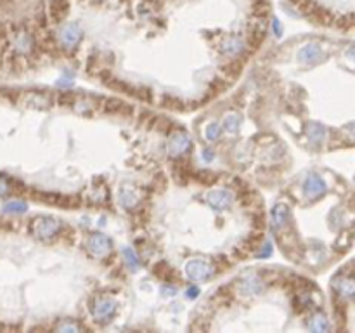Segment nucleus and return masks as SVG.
Returning <instances> with one entry per match:
<instances>
[{
    "mask_svg": "<svg viewBox=\"0 0 355 333\" xmlns=\"http://www.w3.org/2000/svg\"><path fill=\"white\" fill-rule=\"evenodd\" d=\"M59 229H61V222L52 217H37L31 222V233L40 239L52 238L59 233Z\"/></svg>",
    "mask_w": 355,
    "mask_h": 333,
    "instance_id": "nucleus-1",
    "label": "nucleus"
},
{
    "mask_svg": "<svg viewBox=\"0 0 355 333\" xmlns=\"http://www.w3.org/2000/svg\"><path fill=\"white\" fill-rule=\"evenodd\" d=\"M185 273L191 280L201 281V280H210L213 275V265L205 259H191L185 264Z\"/></svg>",
    "mask_w": 355,
    "mask_h": 333,
    "instance_id": "nucleus-2",
    "label": "nucleus"
},
{
    "mask_svg": "<svg viewBox=\"0 0 355 333\" xmlns=\"http://www.w3.org/2000/svg\"><path fill=\"white\" fill-rule=\"evenodd\" d=\"M191 147H192L191 137L184 132H179V134H173L170 137V142H168L167 149L172 157H179V155H182V153H187Z\"/></svg>",
    "mask_w": 355,
    "mask_h": 333,
    "instance_id": "nucleus-3",
    "label": "nucleus"
},
{
    "mask_svg": "<svg viewBox=\"0 0 355 333\" xmlns=\"http://www.w3.org/2000/svg\"><path fill=\"white\" fill-rule=\"evenodd\" d=\"M262 290H264V285H262L260 278H256L255 275L243 276L238 283V292L244 297H253V295L260 293Z\"/></svg>",
    "mask_w": 355,
    "mask_h": 333,
    "instance_id": "nucleus-4",
    "label": "nucleus"
},
{
    "mask_svg": "<svg viewBox=\"0 0 355 333\" xmlns=\"http://www.w3.org/2000/svg\"><path fill=\"white\" fill-rule=\"evenodd\" d=\"M206 201L211 208L215 210H225L229 208L232 203V193L229 189H217V191H211L208 196H206Z\"/></svg>",
    "mask_w": 355,
    "mask_h": 333,
    "instance_id": "nucleus-5",
    "label": "nucleus"
},
{
    "mask_svg": "<svg viewBox=\"0 0 355 333\" xmlns=\"http://www.w3.org/2000/svg\"><path fill=\"white\" fill-rule=\"evenodd\" d=\"M87 248L90 250V254L94 257H104V255L109 254V250H111V241L103 234H94L88 238Z\"/></svg>",
    "mask_w": 355,
    "mask_h": 333,
    "instance_id": "nucleus-6",
    "label": "nucleus"
},
{
    "mask_svg": "<svg viewBox=\"0 0 355 333\" xmlns=\"http://www.w3.org/2000/svg\"><path fill=\"white\" fill-rule=\"evenodd\" d=\"M303 191H305L307 198L314 200V198H319V196L324 195V191H326V184H324V180L320 179L317 174H310L307 177L305 184H303Z\"/></svg>",
    "mask_w": 355,
    "mask_h": 333,
    "instance_id": "nucleus-7",
    "label": "nucleus"
},
{
    "mask_svg": "<svg viewBox=\"0 0 355 333\" xmlns=\"http://www.w3.org/2000/svg\"><path fill=\"white\" fill-rule=\"evenodd\" d=\"M80 37H82V32H80V28L77 24H66V26H62L61 32H59V42H61L66 49H73L80 42Z\"/></svg>",
    "mask_w": 355,
    "mask_h": 333,
    "instance_id": "nucleus-8",
    "label": "nucleus"
},
{
    "mask_svg": "<svg viewBox=\"0 0 355 333\" xmlns=\"http://www.w3.org/2000/svg\"><path fill=\"white\" fill-rule=\"evenodd\" d=\"M298 59L305 65H315V63H320L324 59V52L317 44H308L300 49Z\"/></svg>",
    "mask_w": 355,
    "mask_h": 333,
    "instance_id": "nucleus-9",
    "label": "nucleus"
},
{
    "mask_svg": "<svg viewBox=\"0 0 355 333\" xmlns=\"http://www.w3.org/2000/svg\"><path fill=\"white\" fill-rule=\"evenodd\" d=\"M335 292L343 298H353L355 297V280L353 278H338L333 281Z\"/></svg>",
    "mask_w": 355,
    "mask_h": 333,
    "instance_id": "nucleus-10",
    "label": "nucleus"
},
{
    "mask_svg": "<svg viewBox=\"0 0 355 333\" xmlns=\"http://www.w3.org/2000/svg\"><path fill=\"white\" fill-rule=\"evenodd\" d=\"M23 103L26 106L39 108V109H47L49 106H52V99L45 94H40V92H28V94H24Z\"/></svg>",
    "mask_w": 355,
    "mask_h": 333,
    "instance_id": "nucleus-11",
    "label": "nucleus"
},
{
    "mask_svg": "<svg viewBox=\"0 0 355 333\" xmlns=\"http://www.w3.org/2000/svg\"><path fill=\"white\" fill-rule=\"evenodd\" d=\"M116 311V306L113 300H108V298H103V300L95 302L94 309H92V313H94V316L99 321H106L108 318H111L113 314H115Z\"/></svg>",
    "mask_w": 355,
    "mask_h": 333,
    "instance_id": "nucleus-12",
    "label": "nucleus"
},
{
    "mask_svg": "<svg viewBox=\"0 0 355 333\" xmlns=\"http://www.w3.org/2000/svg\"><path fill=\"white\" fill-rule=\"evenodd\" d=\"M288 217H289V210L286 205L279 203L272 208V227L276 231L282 229L286 224H288Z\"/></svg>",
    "mask_w": 355,
    "mask_h": 333,
    "instance_id": "nucleus-13",
    "label": "nucleus"
},
{
    "mask_svg": "<svg viewBox=\"0 0 355 333\" xmlns=\"http://www.w3.org/2000/svg\"><path fill=\"white\" fill-rule=\"evenodd\" d=\"M243 47L244 42L239 37H229V39H225L220 44V50L225 56H236V54H239L243 50Z\"/></svg>",
    "mask_w": 355,
    "mask_h": 333,
    "instance_id": "nucleus-14",
    "label": "nucleus"
},
{
    "mask_svg": "<svg viewBox=\"0 0 355 333\" xmlns=\"http://www.w3.org/2000/svg\"><path fill=\"white\" fill-rule=\"evenodd\" d=\"M14 47L18 52L21 54H26L29 49H31V37L28 35V33L21 32L18 33V37L14 39Z\"/></svg>",
    "mask_w": 355,
    "mask_h": 333,
    "instance_id": "nucleus-15",
    "label": "nucleus"
},
{
    "mask_svg": "<svg viewBox=\"0 0 355 333\" xmlns=\"http://www.w3.org/2000/svg\"><path fill=\"white\" fill-rule=\"evenodd\" d=\"M307 136H308L310 141L320 142L324 137H326V129H324L322 125H319V124H312V125H308V127H307Z\"/></svg>",
    "mask_w": 355,
    "mask_h": 333,
    "instance_id": "nucleus-16",
    "label": "nucleus"
},
{
    "mask_svg": "<svg viewBox=\"0 0 355 333\" xmlns=\"http://www.w3.org/2000/svg\"><path fill=\"white\" fill-rule=\"evenodd\" d=\"M123 259L132 271H137V269L141 267V260H139L137 254H135L132 248H123Z\"/></svg>",
    "mask_w": 355,
    "mask_h": 333,
    "instance_id": "nucleus-17",
    "label": "nucleus"
},
{
    "mask_svg": "<svg viewBox=\"0 0 355 333\" xmlns=\"http://www.w3.org/2000/svg\"><path fill=\"white\" fill-rule=\"evenodd\" d=\"M120 200H121V203H123L125 206H134L135 201H137V196H135V189L130 188V186H125L123 189H121Z\"/></svg>",
    "mask_w": 355,
    "mask_h": 333,
    "instance_id": "nucleus-18",
    "label": "nucleus"
},
{
    "mask_svg": "<svg viewBox=\"0 0 355 333\" xmlns=\"http://www.w3.org/2000/svg\"><path fill=\"white\" fill-rule=\"evenodd\" d=\"M308 328H310L312 331H326L328 330V321L324 319V316L317 314L310 319V321H308Z\"/></svg>",
    "mask_w": 355,
    "mask_h": 333,
    "instance_id": "nucleus-19",
    "label": "nucleus"
},
{
    "mask_svg": "<svg viewBox=\"0 0 355 333\" xmlns=\"http://www.w3.org/2000/svg\"><path fill=\"white\" fill-rule=\"evenodd\" d=\"M26 203H23V201H7L6 205H4V212L7 214H24L26 212Z\"/></svg>",
    "mask_w": 355,
    "mask_h": 333,
    "instance_id": "nucleus-20",
    "label": "nucleus"
},
{
    "mask_svg": "<svg viewBox=\"0 0 355 333\" xmlns=\"http://www.w3.org/2000/svg\"><path fill=\"white\" fill-rule=\"evenodd\" d=\"M239 124H241V116L236 115V113L227 115L225 120H223V127H225V130H229V132H238Z\"/></svg>",
    "mask_w": 355,
    "mask_h": 333,
    "instance_id": "nucleus-21",
    "label": "nucleus"
},
{
    "mask_svg": "<svg viewBox=\"0 0 355 333\" xmlns=\"http://www.w3.org/2000/svg\"><path fill=\"white\" fill-rule=\"evenodd\" d=\"M220 134H222V127L217 122H213V124H210L208 127H206V139H208V141H217V139L220 137Z\"/></svg>",
    "mask_w": 355,
    "mask_h": 333,
    "instance_id": "nucleus-22",
    "label": "nucleus"
},
{
    "mask_svg": "<svg viewBox=\"0 0 355 333\" xmlns=\"http://www.w3.org/2000/svg\"><path fill=\"white\" fill-rule=\"evenodd\" d=\"M52 7H54V14H56V18H61L62 12H66V9H68V2L66 0H52Z\"/></svg>",
    "mask_w": 355,
    "mask_h": 333,
    "instance_id": "nucleus-23",
    "label": "nucleus"
},
{
    "mask_svg": "<svg viewBox=\"0 0 355 333\" xmlns=\"http://www.w3.org/2000/svg\"><path fill=\"white\" fill-rule=\"evenodd\" d=\"M57 85L59 87H71L73 85V77H71L70 73H68V77H66V73H64L61 78L57 80Z\"/></svg>",
    "mask_w": 355,
    "mask_h": 333,
    "instance_id": "nucleus-24",
    "label": "nucleus"
},
{
    "mask_svg": "<svg viewBox=\"0 0 355 333\" xmlns=\"http://www.w3.org/2000/svg\"><path fill=\"white\" fill-rule=\"evenodd\" d=\"M270 254H272V245H270V243H265V245L262 247V252H259V257L260 259H267V257H270Z\"/></svg>",
    "mask_w": 355,
    "mask_h": 333,
    "instance_id": "nucleus-25",
    "label": "nucleus"
},
{
    "mask_svg": "<svg viewBox=\"0 0 355 333\" xmlns=\"http://www.w3.org/2000/svg\"><path fill=\"white\" fill-rule=\"evenodd\" d=\"M162 292H163V295H167V297H172V295L177 293V288L175 286H170V285H165L162 288Z\"/></svg>",
    "mask_w": 355,
    "mask_h": 333,
    "instance_id": "nucleus-26",
    "label": "nucleus"
},
{
    "mask_svg": "<svg viewBox=\"0 0 355 333\" xmlns=\"http://www.w3.org/2000/svg\"><path fill=\"white\" fill-rule=\"evenodd\" d=\"M185 295H187V298H196L198 295H200V288H198V286H189Z\"/></svg>",
    "mask_w": 355,
    "mask_h": 333,
    "instance_id": "nucleus-27",
    "label": "nucleus"
},
{
    "mask_svg": "<svg viewBox=\"0 0 355 333\" xmlns=\"http://www.w3.org/2000/svg\"><path fill=\"white\" fill-rule=\"evenodd\" d=\"M9 189H11V186L7 184V180L0 179V196L7 195V193H9Z\"/></svg>",
    "mask_w": 355,
    "mask_h": 333,
    "instance_id": "nucleus-28",
    "label": "nucleus"
},
{
    "mask_svg": "<svg viewBox=\"0 0 355 333\" xmlns=\"http://www.w3.org/2000/svg\"><path fill=\"white\" fill-rule=\"evenodd\" d=\"M272 29H274V33H276L277 37H281V33H282V29H281V23H279V21L274 18V21H272Z\"/></svg>",
    "mask_w": 355,
    "mask_h": 333,
    "instance_id": "nucleus-29",
    "label": "nucleus"
},
{
    "mask_svg": "<svg viewBox=\"0 0 355 333\" xmlns=\"http://www.w3.org/2000/svg\"><path fill=\"white\" fill-rule=\"evenodd\" d=\"M203 160H205V162H211V160H213V151H210V149L203 151Z\"/></svg>",
    "mask_w": 355,
    "mask_h": 333,
    "instance_id": "nucleus-30",
    "label": "nucleus"
},
{
    "mask_svg": "<svg viewBox=\"0 0 355 333\" xmlns=\"http://www.w3.org/2000/svg\"><path fill=\"white\" fill-rule=\"evenodd\" d=\"M59 330H62V331H66V330L75 331V330H77V326H73V324H62V326H59Z\"/></svg>",
    "mask_w": 355,
    "mask_h": 333,
    "instance_id": "nucleus-31",
    "label": "nucleus"
},
{
    "mask_svg": "<svg viewBox=\"0 0 355 333\" xmlns=\"http://www.w3.org/2000/svg\"><path fill=\"white\" fill-rule=\"evenodd\" d=\"M348 132L352 134V136L355 137V124H353V125H350V127H348Z\"/></svg>",
    "mask_w": 355,
    "mask_h": 333,
    "instance_id": "nucleus-32",
    "label": "nucleus"
},
{
    "mask_svg": "<svg viewBox=\"0 0 355 333\" xmlns=\"http://www.w3.org/2000/svg\"><path fill=\"white\" fill-rule=\"evenodd\" d=\"M348 54H350V56H352V59L355 61V47H353V49H350V52H348Z\"/></svg>",
    "mask_w": 355,
    "mask_h": 333,
    "instance_id": "nucleus-33",
    "label": "nucleus"
}]
</instances>
